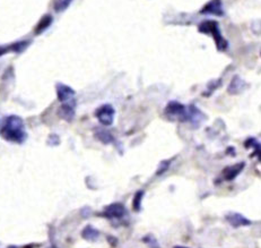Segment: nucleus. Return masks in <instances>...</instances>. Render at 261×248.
Returning a JSON list of instances; mask_svg holds the SVG:
<instances>
[{"instance_id": "f8f14e48", "label": "nucleus", "mask_w": 261, "mask_h": 248, "mask_svg": "<svg viewBox=\"0 0 261 248\" xmlns=\"http://www.w3.org/2000/svg\"><path fill=\"white\" fill-rule=\"evenodd\" d=\"M52 22H53V18H52L51 15H44L35 27V31H34L35 34L36 35L42 34L44 31H47V29L50 28Z\"/></svg>"}, {"instance_id": "4468645a", "label": "nucleus", "mask_w": 261, "mask_h": 248, "mask_svg": "<svg viewBox=\"0 0 261 248\" xmlns=\"http://www.w3.org/2000/svg\"><path fill=\"white\" fill-rule=\"evenodd\" d=\"M81 236H83L84 239L88 240V242H94V240L99 238L100 232L96 230L95 228H93L92 225H87L83 230V232H81Z\"/></svg>"}, {"instance_id": "1a4fd4ad", "label": "nucleus", "mask_w": 261, "mask_h": 248, "mask_svg": "<svg viewBox=\"0 0 261 248\" xmlns=\"http://www.w3.org/2000/svg\"><path fill=\"white\" fill-rule=\"evenodd\" d=\"M245 88H247V82L242 80L238 75H235L231 81L229 87H227V92L232 95H236L242 93Z\"/></svg>"}, {"instance_id": "2eb2a0df", "label": "nucleus", "mask_w": 261, "mask_h": 248, "mask_svg": "<svg viewBox=\"0 0 261 248\" xmlns=\"http://www.w3.org/2000/svg\"><path fill=\"white\" fill-rule=\"evenodd\" d=\"M73 2V0H54L53 7L54 10L58 13H61L63 10H66L70 6V3Z\"/></svg>"}, {"instance_id": "7ed1b4c3", "label": "nucleus", "mask_w": 261, "mask_h": 248, "mask_svg": "<svg viewBox=\"0 0 261 248\" xmlns=\"http://www.w3.org/2000/svg\"><path fill=\"white\" fill-rule=\"evenodd\" d=\"M167 119L186 123L189 121V107H185L178 101H171L164 109Z\"/></svg>"}, {"instance_id": "f03ea898", "label": "nucleus", "mask_w": 261, "mask_h": 248, "mask_svg": "<svg viewBox=\"0 0 261 248\" xmlns=\"http://www.w3.org/2000/svg\"><path fill=\"white\" fill-rule=\"evenodd\" d=\"M198 31L203 34L211 35L212 39H214V42L216 44V48L219 51H225L227 48H229V42L226 41V39L224 38L221 28H219V25L216 21L212 20H207L204 21L203 23L199 24Z\"/></svg>"}, {"instance_id": "6e6552de", "label": "nucleus", "mask_w": 261, "mask_h": 248, "mask_svg": "<svg viewBox=\"0 0 261 248\" xmlns=\"http://www.w3.org/2000/svg\"><path fill=\"white\" fill-rule=\"evenodd\" d=\"M75 107H76V102L72 100L69 102L62 103V106L58 110V116L61 118V119L66 121H73L75 118Z\"/></svg>"}, {"instance_id": "0eeeda50", "label": "nucleus", "mask_w": 261, "mask_h": 248, "mask_svg": "<svg viewBox=\"0 0 261 248\" xmlns=\"http://www.w3.org/2000/svg\"><path fill=\"white\" fill-rule=\"evenodd\" d=\"M55 90H57L58 100L62 103L72 101V100H74L75 94H76L72 87L62 83H57V85H55Z\"/></svg>"}, {"instance_id": "dca6fc26", "label": "nucleus", "mask_w": 261, "mask_h": 248, "mask_svg": "<svg viewBox=\"0 0 261 248\" xmlns=\"http://www.w3.org/2000/svg\"><path fill=\"white\" fill-rule=\"evenodd\" d=\"M144 197V192H137L135 197L132 199V209L135 212H139L141 209V199Z\"/></svg>"}, {"instance_id": "423d86ee", "label": "nucleus", "mask_w": 261, "mask_h": 248, "mask_svg": "<svg viewBox=\"0 0 261 248\" xmlns=\"http://www.w3.org/2000/svg\"><path fill=\"white\" fill-rule=\"evenodd\" d=\"M127 213L126 207L121 203H113V204L107 205L104 209L103 217H105L106 219L113 220V219H121L124 218Z\"/></svg>"}, {"instance_id": "20e7f679", "label": "nucleus", "mask_w": 261, "mask_h": 248, "mask_svg": "<svg viewBox=\"0 0 261 248\" xmlns=\"http://www.w3.org/2000/svg\"><path fill=\"white\" fill-rule=\"evenodd\" d=\"M115 110L111 105H103L95 110V117L103 126H111L114 121Z\"/></svg>"}, {"instance_id": "a211bd4d", "label": "nucleus", "mask_w": 261, "mask_h": 248, "mask_svg": "<svg viewBox=\"0 0 261 248\" xmlns=\"http://www.w3.org/2000/svg\"><path fill=\"white\" fill-rule=\"evenodd\" d=\"M170 165V161H163L161 165H159V169L157 170V175H162L163 172H165L167 168Z\"/></svg>"}, {"instance_id": "f257e3e1", "label": "nucleus", "mask_w": 261, "mask_h": 248, "mask_svg": "<svg viewBox=\"0 0 261 248\" xmlns=\"http://www.w3.org/2000/svg\"><path fill=\"white\" fill-rule=\"evenodd\" d=\"M0 135L7 142L23 144L27 138V133H26L23 119L16 114L6 117L1 128H0Z\"/></svg>"}, {"instance_id": "f3484780", "label": "nucleus", "mask_w": 261, "mask_h": 248, "mask_svg": "<svg viewBox=\"0 0 261 248\" xmlns=\"http://www.w3.org/2000/svg\"><path fill=\"white\" fill-rule=\"evenodd\" d=\"M59 143H60V139H59L58 135H54V134L50 135L49 139H48V144H49L50 146H55V145H58Z\"/></svg>"}, {"instance_id": "ddd939ff", "label": "nucleus", "mask_w": 261, "mask_h": 248, "mask_svg": "<svg viewBox=\"0 0 261 248\" xmlns=\"http://www.w3.org/2000/svg\"><path fill=\"white\" fill-rule=\"evenodd\" d=\"M95 138L103 144L114 143L113 135H112L110 132L105 131V129H98V132L95 133Z\"/></svg>"}, {"instance_id": "6ab92c4d", "label": "nucleus", "mask_w": 261, "mask_h": 248, "mask_svg": "<svg viewBox=\"0 0 261 248\" xmlns=\"http://www.w3.org/2000/svg\"><path fill=\"white\" fill-rule=\"evenodd\" d=\"M173 248H188V247H182V246H175Z\"/></svg>"}, {"instance_id": "9d476101", "label": "nucleus", "mask_w": 261, "mask_h": 248, "mask_svg": "<svg viewBox=\"0 0 261 248\" xmlns=\"http://www.w3.org/2000/svg\"><path fill=\"white\" fill-rule=\"evenodd\" d=\"M226 220L234 228L245 227V225L251 224V221L248 220L247 218H244L243 216H242V214L235 213V212H232V213L227 214Z\"/></svg>"}, {"instance_id": "9b49d317", "label": "nucleus", "mask_w": 261, "mask_h": 248, "mask_svg": "<svg viewBox=\"0 0 261 248\" xmlns=\"http://www.w3.org/2000/svg\"><path fill=\"white\" fill-rule=\"evenodd\" d=\"M244 165L245 164L244 162H240V164H236L234 165H231V166H227L223 170V176L224 178L226 180H233L235 179L236 177L240 175L242 170L244 169Z\"/></svg>"}, {"instance_id": "39448f33", "label": "nucleus", "mask_w": 261, "mask_h": 248, "mask_svg": "<svg viewBox=\"0 0 261 248\" xmlns=\"http://www.w3.org/2000/svg\"><path fill=\"white\" fill-rule=\"evenodd\" d=\"M200 13L203 15H211V16L222 17L225 15V10H224L222 0H209L203 7Z\"/></svg>"}]
</instances>
